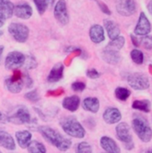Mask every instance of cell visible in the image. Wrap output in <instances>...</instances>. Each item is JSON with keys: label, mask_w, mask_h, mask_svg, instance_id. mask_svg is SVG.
Returning a JSON list of instances; mask_svg holds the SVG:
<instances>
[{"label": "cell", "mask_w": 152, "mask_h": 153, "mask_svg": "<svg viewBox=\"0 0 152 153\" xmlns=\"http://www.w3.org/2000/svg\"><path fill=\"white\" fill-rule=\"evenodd\" d=\"M38 131L48 143L52 144L61 152H66L72 146L71 140L65 138L60 133L56 132L55 129L51 128L50 126H39Z\"/></svg>", "instance_id": "6da1fadb"}, {"label": "cell", "mask_w": 152, "mask_h": 153, "mask_svg": "<svg viewBox=\"0 0 152 153\" xmlns=\"http://www.w3.org/2000/svg\"><path fill=\"white\" fill-rule=\"evenodd\" d=\"M60 126L64 132L69 136L82 139L84 138L86 131L80 122L73 117H66L60 121Z\"/></svg>", "instance_id": "7a4b0ae2"}, {"label": "cell", "mask_w": 152, "mask_h": 153, "mask_svg": "<svg viewBox=\"0 0 152 153\" xmlns=\"http://www.w3.org/2000/svg\"><path fill=\"white\" fill-rule=\"evenodd\" d=\"M133 128L141 141L143 143H149L151 141L152 129L144 117L135 115V117L133 120Z\"/></svg>", "instance_id": "3957f363"}, {"label": "cell", "mask_w": 152, "mask_h": 153, "mask_svg": "<svg viewBox=\"0 0 152 153\" xmlns=\"http://www.w3.org/2000/svg\"><path fill=\"white\" fill-rule=\"evenodd\" d=\"M116 134L117 139L125 144V148L126 150L131 151L134 148L133 136L131 134V127L127 123H119L116 127Z\"/></svg>", "instance_id": "277c9868"}, {"label": "cell", "mask_w": 152, "mask_h": 153, "mask_svg": "<svg viewBox=\"0 0 152 153\" xmlns=\"http://www.w3.org/2000/svg\"><path fill=\"white\" fill-rule=\"evenodd\" d=\"M23 85H24L23 74L18 69H14L13 75L10 78H6L4 80L5 89L11 93H14V94L20 93L22 90Z\"/></svg>", "instance_id": "5b68a950"}, {"label": "cell", "mask_w": 152, "mask_h": 153, "mask_svg": "<svg viewBox=\"0 0 152 153\" xmlns=\"http://www.w3.org/2000/svg\"><path fill=\"white\" fill-rule=\"evenodd\" d=\"M128 84L135 91H145L150 88V80L148 76L142 73H133L127 76Z\"/></svg>", "instance_id": "8992f818"}, {"label": "cell", "mask_w": 152, "mask_h": 153, "mask_svg": "<svg viewBox=\"0 0 152 153\" xmlns=\"http://www.w3.org/2000/svg\"><path fill=\"white\" fill-rule=\"evenodd\" d=\"M8 32L11 34L14 40L20 43H24L29 38L30 30L25 24L19 22H12L8 26Z\"/></svg>", "instance_id": "52a82bcc"}, {"label": "cell", "mask_w": 152, "mask_h": 153, "mask_svg": "<svg viewBox=\"0 0 152 153\" xmlns=\"http://www.w3.org/2000/svg\"><path fill=\"white\" fill-rule=\"evenodd\" d=\"M25 62V56L19 51L8 53L4 60V66L7 70H14L22 66Z\"/></svg>", "instance_id": "ba28073f"}, {"label": "cell", "mask_w": 152, "mask_h": 153, "mask_svg": "<svg viewBox=\"0 0 152 153\" xmlns=\"http://www.w3.org/2000/svg\"><path fill=\"white\" fill-rule=\"evenodd\" d=\"M8 122L14 125H25L30 123V114L29 109L24 106L18 108L13 115L8 117Z\"/></svg>", "instance_id": "9c48e42d"}, {"label": "cell", "mask_w": 152, "mask_h": 153, "mask_svg": "<svg viewBox=\"0 0 152 153\" xmlns=\"http://www.w3.org/2000/svg\"><path fill=\"white\" fill-rule=\"evenodd\" d=\"M116 7L117 13L122 16H131L137 10L135 0H117Z\"/></svg>", "instance_id": "30bf717a"}, {"label": "cell", "mask_w": 152, "mask_h": 153, "mask_svg": "<svg viewBox=\"0 0 152 153\" xmlns=\"http://www.w3.org/2000/svg\"><path fill=\"white\" fill-rule=\"evenodd\" d=\"M54 16L56 20L63 25H66L69 22V13L65 0L57 1L54 9Z\"/></svg>", "instance_id": "8fae6325"}, {"label": "cell", "mask_w": 152, "mask_h": 153, "mask_svg": "<svg viewBox=\"0 0 152 153\" xmlns=\"http://www.w3.org/2000/svg\"><path fill=\"white\" fill-rule=\"evenodd\" d=\"M151 30V23L150 20L148 19L145 13L142 12L139 16L138 22L134 29V34L136 36H145V35L150 34Z\"/></svg>", "instance_id": "7c38bea8"}, {"label": "cell", "mask_w": 152, "mask_h": 153, "mask_svg": "<svg viewBox=\"0 0 152 153\" xmlns=\"http://www.w3.org/2000/svg\"><path fill=\"white\" fill-rule=\"evenodd\" d=\"M103 119L108 125L119 123L122 119V114L116 108H108L103 113Z\"/></svg>", "instance_id": "4fadbf2b"}, {"label": "cell", "mask_w": 152, "mask_h": 153, "mask_svg": "<svg viewBox=\"0 0 152 153\" xmlns=\"http://www.w3.org/2000/svg\"><path fill=\"white\" fill-rule=\"evenodd\" d=\"M13 13L16 17L22 19V20H28L32 16L33 10L31 6L28 4H20L14 6Z\"/></svg>", "instance_id": "5bb4252c"}, {"label": "cell", "mask_w": 152, "mask_h": 153, "mask_svg": "<svg viewBox=\"0 0 152 153\" xmlns=\"http://www.w3.org/2000/svg\"><path fill=\"white\" fill-rule=\"evenodd\" d=\"M90 40L95 43L99 44L105 40V30L104 28L99 24H94L90 29Z\"/></svg>", "instance_id": "9a60e30c"}, {"label": "cell", "mask_w": 152, "mask_h": 153, "mask_svg": "<svg viewBox=\"0 0 152 153\" xmlns=\"http://www.w3.org/2000/svg\"><path fill=\"white\" fill-rule=\"evenodd\" d=\"M101 57L106 63L109 65H117L122 59V56L119 51L111 50L106 48L101 52Z\"/></svg>", "instance_id": "2e32d148"}, {"label": "cell", "mask_w": 152, "mask_h": 153, "mask_svg": "<svg viewBox=\"0 0 152 153\" xmlns=\"http://www.w3.org/2000/svg\"><path fill=\"white\" fill-rule=\"evenodd\" d=\"M64 70H65V65L62 63L56 64L52 69L50 70L48 75H47V82H57L64 77Z\"/></svg>", "instance_id": "e0dca14e"}, {"label": "cell", "mask_w": 152, "mask_h": 153, "mask_svg": "<svg viewBox=\"0 0 152 153\" xmlns=\"http://www.w3.org/2000/svg\"><path fill=\"white\" fill-rule=\"evenodd\" d=\"M101 148L108 153H120V148L117 143L108 136H102L100 139Z\"/></svg>", "instance_id": "ac0fdd59"}, {"label": "cell", "mask_w": 152, "mask_h": 153, "mask_svg": "<svg viewBox=\"0 0 152 153\" xmlns=\"http://www.w3.org/2000/svg\"><path fill=\"white\" fill-rule=\"evenodd\" d=\"M81 104V99L77 95L69 96L64 99L62 102V106L65 109L70 111V112H75Z\"/></svg>", "instance_id": "d6986e66"}, {"label": "cell", "mask_w": 152, "mask_h": 153, "mask_svg": "<svg viewBox=\"0 0 152 153\" xmlns=\"http://www.w3.org/2000/svg\"><path fill=\"white\" fill-rule=\"evenodd\" d=\"M104 26H105V29H106L110 39H114L117 38L118 36H120V32H121L120 27L115 21L109 20V19H105Z\"/></svg>", "instance_id": "ffe728a7"}, {"label": "cell", "mask_w": 152, "mask_h": 153, "mask_svg": "<svg viewBox=\"0 0 152 153\" xmlns=\"http://www.w3.org/2000/svg\"><path fill=\"white\" fill-rule=\"evenodd\" d=\"M0 147L8 151H14L16 149L13 137L5 131H0Z\"/></svg>", "instance_id": "44dd1931"}, {"label": "cell", "mask_w": 152, "mask_h": 153, "mask_svg": "<svg viewBox=\"0 0 152 153\" xmlns=\"http://www.w3.org/2000/svg\"><path fill=\"white\" fill-rule=\"evenodd\" d=\"M14 5L10 0H0V17L3 20H7L13 14Z\"/></svg>", "instance_id": "7402d4cb"}, {"label": "cell", "mask_w": 152, "mask_h": 153, "mask_svg": "<svg viewBox=\"0 0 152 153\" xmlns=\"http://www.w3.org/2000/svg\"><path fill=\"white\" fill-rule=\"evenodd\" d=\"M99 100L98 98L95 97H88L85 98L84 100L82 101V108L84 110L89 111L90 113L96 114L99 110Z\"/></svg>", "instance_id": "603a6c76"}, {"label": "cell", "mask_w": 152, "mask_h": 153, "mask_svg": "<svg viewBox=\"0 0 152 153\" xmlns=\"http://www.w3.org/2000/svg\"><path fill=\"white\" fill-rule=\"evenodd\" d=\"M32 134L27 130L24 131H18L15 133V138L17 141V143L22 149H26L29 143L31 141Z\"/></svg>", "instance_id": "cb8c5ba5"}, {"label": "cell", "mask_w": 152, "mask_h": 153, "mask_svg": "<svg viewBox=\"0 0 152 153\" xmlns=\"http://www.w3.org/2000/svg\"><path fill=\"white\" fill-rule=\"evenodd\" d=\"M132 107L133 109L144 113H150L151 110V103L149 100H136L133 102Z\"/></svg>", "instance_id": "d4e9b609"}, {"label": "cell", "mask_w": 152, "mask_h": 153, "mask_svg": "<svg viewBox=\"0 0 152 153\" xmlns=\"http://www.w3.org/2000/svg\"><path fill=\"white\" fill-rule=\"evenodd\" d=\"M125 44V39L124 36H118L117 38L111 39V41L107 45L106 48L115 50V51H119L123 48V47Z\"/></svg>", "instance_id": "484cf974"}, {"label": "cell", "mask_w": 152, "mask_h": 153, "mask_svg": "<svg viewBox=\"0 0 152 153\" xmlns=\"http://www.w3.org/2000/svg\"><path fill=\"white\" fill-rule=\"evenodd\" d=\"M33 2L37 7L39 13L41 15L45 13L48 7L52 6L55 4L56 0H33Z\"/></svg>", "instance_id": "4316f807"}, {"label": "cell", "mask_w": 152, "mask_h": 153, "mask_svg": "<svg viewBox=\"0 0 152 153\" xmlns=\"http://www.w3.org/2000/svg\"><path fill=\"white\" fill-rule=\"evenodd\" d=\"M30 153H46L47 150L43 143L38 141H30L26 148Z\"/></svg>", "instance_id": "83f0119b"}, {"label": "cell", "mask_w": 152, "mask_h": 153, "mask_svg": "<svg viewBox=\"0 0 152 153\" xmlns=\"http://www.w3.org/2000/svg\"><path fill=\"white\" fill-rule=\"evenodd\" d=\"M115 96L120 101H126L131 96V91L125 87H117L115 90Z\"/></svg>", "instance_id": "f1b7e54d"}, {"label": "cell", "mask_w": 152, "mask_h": 153, "mask_svg": "<svg viewBox=\"0 0 152 153\" xmlns=\"http://www.w3.org/2000/svg\"><path fill=\"white\" fill-rule=\"evenodd\" d=\"M130 55H131V58H132L133 63H135L136 65H142L143 64V62H144V55L140 49H138V48L133 49L131 51Z\"/></svg>", "instance_id": "f546056e"}, {"label": "cell", "mask_w": 152, "mask_h": 153, "mask_svg": "<svg viewBox=\"0 0 152 153\" xmlns=\"http://www.w3.org/2000/svg\"><path fill=\"white\" fill-rule=\"evenodd\" d=\"M81 54H82V50L79 49V48H76V49L72 50V51L69 53V55L66 56V58L65 59V64H64L65 66H70L71 64H72V62H73V60L75 57L80 56Z\"/></svg>", "instance_id": "4dcf8cb0"}, {"label": "cell", "mask_w": 152, "mask_h": 153, "mask_svg": "<svg viewBox=\"0 0 152 153\" xmlns=\"http://www.w3.org/2000/svg\"><path fill=\"white\" fill-rule=\"evenodd\" d=\"M76 152L78 153H91L92 148L90 143L87 142H82L76 146Z\"/></svg>", "instance_id": "1f68e13d"}, {"label": "cell", "mask_w": 152, "mask_h": 153, "mask_svg": "<svg viewBox=\"0 0 152 153\" xmlns=\"http://www.w3.org/2000/svg\"><path fill=\"white\" fill-rule=\"evenodd\" d=\"M140 45H142L144 48L148 50L152 49V36L151 35H145L140 39Z\"/></svg>", "instance_id": "d6a6232c"}, {"label": "cell", "mask_w": 152, "mask_h": 153, "mask_svg": "<svg viewBox=\"0 0 152 153\" xmlns=\"http://www.w3.org/2000/svg\"><path fill=\"white\" fill-rule=\"evenodd\" d=\"M23 66L28 69V70H31V69H34L35 67H37V61L36 59L31 56H25V62L23 64Z\"/></svg>", "instance_id": "836d02e7"}, {"label": "cell", "mask_w": 152, "mask_h": 153, "mask_svg": "<svg viewBox=\"0 0 152 153\" xmlns=\"http://www.w3.org/2000/svg\"><path fill=\"white\" fill-rule=\"evenodd\" d=\"M24 98L31 102H38L40 100V96L37 90H33V91H30V92H27L24 95Z\"/></svg>", "instance_id": "e575fe53"}, {"label": "cell", "mask_w": 152, "mask_h": 153, "mask_svg": "<svg viewBox=\"0 0 152 153\" xmlns=\"http://www.w3.org/2000/svg\"><path fill=\"white\" fill-rule=\"evenodd\" d=\"M93 1L98 4V6L99 7V9L101 10L102 13H104L107 14V15H111V14H112L111 10L109 9V7H108L104 2H102L101 0H93Z\"/></svg>", "instance_id": "d590c367"}, {"label": "cell", "mask_w": 152, "mask_h": 153, "mask_svg": "<svg viewBox=\"0 0 152 153\" xmlns=\"http://www.w3.org/2000/svg\"><path fill=\"white\" fill-rule=\"evenodd\" d=\"M72 89L76 91V92H82L86 89V84L82 82H74L73 83H72Z\"/></svg>", "instance_id": "8d00e7d4"}, {"label": "cell", "mask_w": 152, "mask_h": 153, "mask_svg": "<svg viewBox=\"0 0 152 153\" xmlns=\"http://www.w3.org/2000/svg\"><path fill=\"white\" fill-rule=\"evenodd\" d=\"M65 93V89L60 87L55 90H50L47 92V97H59L61 95H63Z\"/></svg>", "instance_id": "74e56055"}, {"label": "cell", "mask_w": 152, "mask_h": 153, "mask_svg": "<svg viewBox=\"0 0 152 153\" xmlns=\"http://www.w3.org/2000/svg\"><path fill=\"white\" fill-rule=\"evenodd\" d=\"M86 75L89 78L95 80V79H98L100 77V73L98 70H96L95 68H90V69H88L86 71Z\"/></svg>", "instance_id": "f35d334b"}, {"label": "cell", "mask_w": 152, "mask_h": 153, "mask_svg": "<svg viewBox=\"0 0 152 153\" xmlns=\"http://www.w3.org/2000/svg\"><path fill=\"white\" fill-rule=\"evenodd\" d=\"M23 82H24V84H25L26 88H31L32 85H33V81L30 77L29 74H25L23 76Z\"/></svg>", "instance_id": "ab89813d"}, {"label": "cell", "mask_w": 152, "mask_h": 153, "mask_svg": "<svg viewBox=\"0 0 152 153\" xmlns=\"http://www.w3.org/2000/svg\"><path fill=\"white\" fill-rule=\"evenodd\" d=\"M130 37H131V40H132V43L133 44V46H135L136 48H138V47L141 46V45H140V39H138V38L136 37V35L131 34Z\"/></svg>", "instance_id": "60d3db41"}, {"label": "cell", "mask_w": 152, "mask_h": 153, "mask_svg": "<svg viewBox=\"0 0 152 153\" xmlns=\"http://www.w3.org/2000/svg\"><path fill=\"white\" fill-rule=\"evenodd\" d=\"M8 117L9 116H6L3 112H0V122L3 123V124L8 123Z\"/></svg>", "instance_id": "b9f144b4"}, {"label": "cell", "mask_w": 152, "mask_h": 153, "mask_svg": "<svg viewBox=\"0 0 152 153\" xmlns=\"http://www.w3.org/2000/svg\"><path fill=\"white\" fill-rule=\"evenodd\" d=\"M147 9H148V11H149V13L152 15V0H151V1L148 3V4H147Z\"/></svg>", "instance_id": "7bdbcfd3"}, {"label": "cell", "mask_w": 152, "mask_h": 153, "mask_svg": "<svg viewBox=\"0 0 152 153\" xmlns=\"http://www.w3.org/2000/svg\"><path fill=\"white\" fill-rule=\"evenodd\" d=\"M3 52H4V47L0 45V60H1V56H2Z\"/></svg>", "instance_id": "ee69618b"}, {"label": "cell", "mask_w": 152, "mask_h": 153, "mask_svg": "<svg viewBox=\"0 0 152 153\" xmlns=\"http://www.w3.org/2000/svg\"><path fill=\"white\" fill-rule=\"evenodd\" d=\"M4 20H3V19L0 17V28H1V27H3V26H4Z\"/></svg>", "instance_id": "f6af8a7d"}, {"label": "cell", "mask_w": 152, "mask_h": 153, "mask_svg": "<svg viewBox=\"0 0 152 153\" xmlns=\"http://www.w3.org/2000/svg\"><path fill=\"white\" fill-rule=\"evenodd\" d=\"M149 71H150V73L152 74V65H149Z\"/></svg>", "instance_id": "bcb514c9"}, {"label": "cell", "mask_w": 152, "mask_h": 153, "mask_svg": "<svg viewBox=\"0 0 152 153\" xmlns=\"http://www.w3.org/2000/svg\"><path fill=\"white\" fill-rule=\"evenodd\" d=\"M146 152L152 153V148H151V149H149V150H147V152Z\"/></svg>", "instance_id": "7dc6e473"}, {"label": "cell", "mask_w": 152, "mask_h": 153, "mask_svg": "<svg viewBox=\"0 0 152 153\" xmlns=\"http://www.w3.org/2000/svg\"><path fill=\"white\" fill-rule=\"evenodd\" d=\"M1 35H3V31H2V30H0V36H1Z\"/></svg>", "instance_id": "c3c4849f"}]
</instances>
